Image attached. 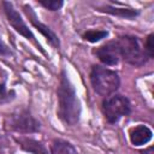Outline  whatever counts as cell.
<instances>
[{
	"label": "cell",
	"instance_id": "obj_1",
	"mask_svg": "<svg viewBox=\"0 0 154 154\" xmlns=\"http://www.w3.org/2000/svg\"><path fill=\"white\" fill-rule=\"evenodd\" d=\"M58 97V111L59 119L65 125H76L81 118V102L77 97V93L72 83L70 82L66 72L63 70L60 75L59 85L57 89Z\"/></svg>",
	"mask_w": 154,
	"mask_h": 154
},
{
	"label": "cell",
	"instance_id": "obj_2",
	"mask_svg": "<svg viewBox=\"0 0 154 154\" xmlns=\"http://www.w3.org/2000/svg\"><path fill=\"white\" fill-rule=\"evenodd\" d=\"M90 83L95 93L107 97L118 90L120 79L116 71L101 65H94L90 71Z\"/></svg>",
	"mask_w": 154,
	"mask_h": 154
},
{
	"label": "cell",
	"instance_id": "obj_3",
	"mask_svg": "<svg viewBox=\"0 0 154 154\" xmlns=\"http://www.w3.org/2000/svg\"><path fill=\"white\" fill-rule=\"evenodd\" d=\"M116 41L118 43L120 59H123L125 63L134 66H142L149 59L138 37L123 35L119 36Z\"/></svg>",
	"mask_w": 154,
	"mask_h": 154
},
{
	"label": "cell",
	"instance_id": "obj_4",
	"mask_svg": "<svg viewBox=\"0 0 154 154\" xmlns=\"http://www.w3.org/2000/svg\"><path fill=\"white\" fill-rule=\"evenodd\" d=\"M102 112L108 123L114 124L122 117H126L131 112V103L128 97L123 95L107 96L102 101Z\"/></svg>",
	"mask_w": 154,
	"mask_h": 154
},
{
	"label": "cell",
	"instance_id": "obj_5",
	"mask_svg": "<svg viewBox=\"0 0 154 154\" xmlns=\"http://www.w3.org/2000/svg\"><path fill=\"white\" fill-rule=\"evenodd\" d=\"M6 125L19 134H34L41 128L40 122L28 109H18L6 118Z\"/></svg>",
	"mask_w": 154,
	"mask_h": 154
},
{
	"label": "cell",
	"instance_id": "obj_6",
	"mask_svg": "<svg viewBox=\"0 0 154 154\" xmlns=\"http://www.w3.org/2000/svg\"><path fill=\"white\" fill-rule=\"evenodd\" d=\"M2 6H4V11H5V14H6V18H7L8 23L11 24V26H12L19 35H22V36H24L25 38H28V40H30L31 42H34V43L37 46V48L43 53V51H42L40 43L36 41L34 34H32L31 30L28 28V25L24 23L23 18H22L20 14L18 13V11L13 7V5H12L11 2H8V1H2Z\"/></svg>",
	"mask_w": 154,
	"mask_h": 154
},
{
	"label": "cell",
	"instance_id": "obj_7",
	"mask_svg": "<svg viewBox=\"0 0 154 154\" xmlns=\"http://www.w3.org/2000/svg\"><path fill=\"white\" fill-rule=\"evenodd\" d=\"M95 55L99 58V60L108 66H113L117 65L120 60V54H119V48H118V43L116 40L113 41H108L105 45L97 47L94 51Z\"/></svg>",
	"mask_w": 154,
	"mask_h": 154
},
{
	"label": "cell",
	"instance_id": "obj_8",
	"mask_svg": "<svg viewBox=\"0 0 154 154\" xmlns=\"http://www.w3.org/2000/svg\"><path fill=\"white\" fill-rule=\"evenodd\" d=\"M23 10H24V12H25V14L28 16V18H29V20H30V23L46 37V40L53 46V47H55V48H58L59 46H60V42H59V38H58V36L51 30V28L48 26V25H46V24H43L42 22H40L38 20V18H37V16H36V13L34 12V10L29 6V5H24L23 6Z\"/></svg>",
	"mask_w": 154,
	"mask_h": 154
},
{
	"label": "cell",
	"instance_id": "obj_9",
	"mask_svg": "<svg viewBox=\"0 0 154 154\" xmlns=\"http://www.w3.org/2000/svg\"><path fill=\"white\" fill-rule=\"evenodd\" d=\"M152 137H153L152 130L147 125H143V124H140V125L132 128L129 134L130 142L136 147L147 144L152 140Z\"/></svg>",
	"mask_w": 154,
	"mask_h": 154
},
{
	"label": "cell",
	"instance_id": "obj_10",
	"mask_svg": "<svg viewBox=\"0 0 154 154\" xmlns=\"http://www.w3.org/2000/svg\"><path fill=\"white\" fill-rule=\"evenodd\" d=\"M20 148L30 154H48L47 148L45 147V144L37 140L34 138H29V137H20L16 140Z\"/></svg>",
	"mask_w": 154,
	"mask_h": 154
},
{
	"label": "cell",
	"instance_id": "obj_11",
	"mask_svg": "<svg viewBox=\"0 0 154 154\" xmlns=\"http://www.w3.org/2000/svg\"><path fill=\"white\" fill-rule=\"evenodd\" d=\"M100 11L106 12L112 16H117L120 18H135L136 16L140 14L138 10H132V8H123V7H114V6H105L100 8Z\"/></svg>",
	"mask_w": 154,
	"mask_h": 154
},
{
	"label": "cell",
	"instance_id": "obj_12",
	"mask_svg": "<svg viewBox=\"0 0 154 154\" xmlns=\"http://www.w3.org/2000/svg\"><path fill=\"white\" fill-rule=\"evenodd\" d=\"M51 154H78L76 148L64 141V140H53L51 143Z\"/></svg>",
	"mask_w": 154,
	"mask_h": 154
},
{
	"label": "cell",
	"instance_id": "obj_13",
	"mask_svg": "<svg viewBox=\"0 0 154 154\" xmlns=\"http://www.w3.org/2000/svg\"><path fill=\"white\" fill-rule=\"evenodd\" d=\"M107 35H108V31L107 30H88V31H85L82 35V37L85 41L94 43V42H97V41L105 38Z\"/></svg>",
	"mask_w": 154,
	"mask_h": 154
},
{
	"label": "cell",
	"instance_id": "obj_14",
	"mask_svg": "<svg viewBox=\"0 0 154 154\" xmlns=\"http://www.w3.org/2000/svg\"><path fill=\"white\" fill-rule=\"evenodd\" d=\"M38 4L49 11H58L64 2L61 0H40Z\"/></svg>",
	"mask_w": 154,
	"mask_h": 154
},
{
	"label": "cell",
	"instance_id": "obj_15",
	"mask_svg": "<svg viewBox=\"0 0 154 154\" xmlns=\"http://www.w3.org/2000/svg\"><path fill=\"white\" fill-rule=\"evenodd\" d=\"M14 97V91H8L6 89L5 83L0 84V103H5V102H10L11 100H13Z\"/></svg>",
	"mask_w": 154,
	"mask_h": 154
},
{
	"label": "cell",
	"instance_id": "obj_16",
	"mask_svg": "<svg viewBox=\"0 0 154 154\" xmlns=\"http://www.w3.org/2000/svg\"><path fill=\"white\" fill-rule=\"evenodd\" d=\"M153 37H154V35H153V34L148 35V37H147V40H146V43H144V52H146V54L148 55V58H149V59H152V58H153V55H154Z\"/></svg>",
	"mask_w": 154,
	"mask_h": 154
},
{
	"label": "cell",
	"instance_id": "obj_17",
	"mask_svg": "<svg viewBox=\"0 0 154 154\" xmlns=\"http://www.w3.org/2000/svg\"><path fill=\"white\" fill-rule=\"evenodd\" d=\"M10 54H11L10 48L2 41H0V55H10Z\"/></svg>",
	"mask_w": 154,
	"mask_h": 154
}]
</instances>
